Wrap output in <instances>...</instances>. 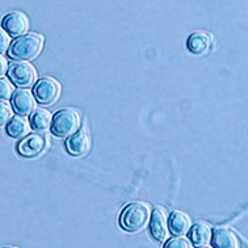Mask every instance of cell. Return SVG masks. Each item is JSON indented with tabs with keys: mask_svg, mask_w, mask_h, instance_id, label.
I'll return each instance as SVG.
<instances>
[{
	"mask_svg": "<svg viewBox=\"0 0 248 248\" xmlns=\"http://www.w3.org/2000/svg\"><path fill=\"white\" fill-rule=\"evenodd\" d=\"M151 219V208L144 202H131L124 209L121 214V226L129 232L144 230Z\"/></svg>",
	"mask_w": 248,
	"mask_h": 248,
	"instance_id": "obj_1",
	"label": "cell"
},
{
	"mask_svg": "<svg viewBox=\"0 0 248 248\" xmlns=\"http://www.w3.org/2000/svg\"><path fill=\"white\" fill-rule=\"evenodd\" d=\"M44 49V37L36 33H28L12 42L8 54L17 61H32Z\"/></svg>",
	"mask_w": 248,
	"mask_h": 248,
	"instance_id": "obj_2",
	"label": "cell"
},
{
	"mask_svg": "<svg viewBox=\"0 0 248 248\" xmlns=\"http://www.w3.org/2000/svg\"><path fill=\"white\" fill-rule=\"evenodd\" d=\"M50 127L54 136L61 138L72 136L80 127V114L72 108L61 109L54 114Z\"/></svg>",
	"mask_w": 248,
	"mask_h": 248,
	"instance_id": "obj_3",
	"label": "cell"
},
{
	"mask_svg": "<svg viewBox=\"0 0 248 248\" xmlns=\"http://www.w3.org/2000/svg\"><path fill=\"white\" fill-rule=\"evenodd\" d=\"M33 95L40 104H54L61 96V84L53 78H44L36 83Z\"/></svg>",
	"mask_w": 248,
	"mask_h": 248,
	"instance_id": "obj_4",
	"label": "cell"
},
{
	"mask_svg": "<svg viewBox=\"0 0 248 248\" xmlns=\"http://www.w3.org/2000/svg\"><path fill=\"white\" fill-rule=\"evenodd\" d=\"M8 77L15 86L31 87L37 80V71L29 62H15L8 67Z\"/></svg>",
	"mask_w": 248,
	"mask_h": 248,
	"instance_id": "obj_5",
	"label": "cell"
},
{
	"mask_svg": "<svg viewBox=\"0 0 248 248\" xmlns=\"http://www.w3.org/2000/svg\"><path fill=\"white\" fill-rule=\"evenodd\" d=\"M3 29L12 37H21L29 31V18L20 11L11 12L3 18Z\"/></svg>",
	"mask_w": 248,
	"mask_h": 248,
	"instance_id": "obj_6",
	"label": "cell"
},
{
	"mask_svg": "<svg viewBox=\"0 0 248 248\" xmlns=\"http://www.w3.org/2000/svg\"><path fill=\"white\" fill-rule=\"evenodd\" d=\"M47 140L44 134L36 133L32 136H27L17 146L18 153L25 158H34L42 154L46 149Z\"/></svg>",
	"mask_w": 248,
	"mask_h": 248,
	"instance_id": "obj_7",
	"label": "cell"
},
{
	"mask_svg": "<svg viewBox=\"0 0 248 248\" xmlns=\"http://www.w3.org/2000/svg\"><path fill=\"white\" fill-rule=\"evenodd\" d=\"M36 97L31 91L17 90L12 96V108L21 117L29 116L36 110Z\"/></svg>",
	"mask_w": 248,
	"mask_h": 248,
	"instance_id": "obj_8",
	"label": "cell"
},
{
	"mask_svg": "<svg viewBox=\"0 0 248 248\" xmlns=\"http://www.w3.org/2000/svg\"><path fill=\"white\" fill-rule=\"evenodd\" d=\"M66 150L72 156H84L90 153L91 150V138L84 130L77 131L72 136L68 137L66 140Z\"/></svg>",
	"mask_w": 248,
	"mask_h": 248,
	"instance_id": "obj_9",
	"label": "cell"
},
{
	"mask_svg": "<svg viewBox=\"0 0 248 248\" xmlns=\"http://www.w3.org/2000/svg\"><path fill=\"white\" fill-rule=\"evenodd\" d=\"M150 231L156 240H164L168 238L170 226H168V216L163 208L155 209L153 217L150 219Z\"/></svg>",
	"mask_w": 248,
	"mask_h": 248,
	"instance_id": "obj_10",
	"label": "cell"
},
{
	"mask_svg": "<svg viewBox=\"0 0 248 248\" xmlns=\"http://www.w3.org/2000/svg\"><path fill=\"white\" fill-rule=\"evenodd\" d=\"M213 37L206 32L199 31L192 33L186 40V47L192 54L205 55L212 49Z\"/></svg>",
	"mask_w": 248,
	"mask_h": 248,
	"instance_id": "obj_11",
	"label": "cell"
},
{
	"mask_svg": "<svg viewBox=\"0 0 248 248\" xmlns=\"http://www.w3.org/2000/svg\"><path fill=\"white\" fill-rule=\"evenodd\" d=\"M212 243L214 248H239V239L231 229L218 227L212 235Z\"/></svg>",
	"mask_w": 248,
	"mask_h": 248,
	"instance_id": "obj_12",
	"label": "cell"
},
{
	"mask_svg": "<svg viewBox=\"0 0 248 248\" xmlns=\"http://www.w3.org/2000/svg\"><path fill=\"white\" fill-rule=\"evenodd\" d=\"M190 217L184 212L176 210L170 216L168 219V226H170V231L175 235H185L189 232L190 230Z\"/></svg>",
	"mask_w": 248,
	"mask_h": 248,
	"instance_id": "obj_13",
	"label": "cell"
},
{
	"mask_svg": "<svg viewBox=\"0 0 248 248\" xmlns=\"http://www.w3.org/2000/svg\"><path fill=\"white\" fill-rule=\"evenodd\" d=\"M189 236L192 243L196 246H206L212 242V227L205 222H199L193 227H190Z\"/></svg>",
	"mask_w": 248,
	"mask_h": 248,
	"instance_id": "obj_14",
	"label": "cell"
},
{
	"mask_svg": "<svg viewBox=\"0 0 248 248\" xmlns=\"http://www.w3.org/2000/svg\"><path fill=\"white\" fill-rule=\"evenodd\" d=\"M31 130L29 122L24 117H14L7 124V133L12 138H25Z\"/></svg>",
	"mask_w": 248,
	"mask_h": 248,
	"instance_id": "obj_15",
	"label": "cell"
},
{
	"mask_svg": "<svg viewBox=\"0 0 248 248\" xmlns=\"http://www.w3.org/2000/svg\"><path fill=\"white\" fill-rule=\"evenodd\" d=\"M51 113L46 109L41 108L36 109L34 112L32 113L31 116V124H32V127L34 130L38 131H45L47 130L50 126H51Z\"/></svg>",
	"mask_w": 248,
	"mask_h": 248,
	"instance_id": "obj_16",
	"label": "cell"
},
{
	"mask_svg": "<svg viewBox=\"0 0 248 248\" xmlns=\"http://www.w3.org/2000/svg\"><path fill=\"white\" fill-rule=\"evenodd\" d=\"M14 86L7 79H0V100L7 101L14 96Z\"/></svg>",
	"mask_w": 248,
	"mask_h": 248,
	"instance_id": "obj_17",
	"label": "cell"
},
{
	"mask_svg": "<svg viewBox=\"0 0 248 248\" xmlns=\"http://www.w3.org/2000/svg\"><path fill=\"white\" fill-rule=\"evenodd\" d=\"M164 248H192V244L188 239L177 236V238H171L170 240H167Z\"/></svg>",
	"mask_w": 248,
	"mask_h": 248,
	"instance_id": "obj_18",
	"label": "cell"
},
{
	"mask_svg": "<svg viewBox=\"0 0 248 248\" xmlns=\"http://www.w3.org/2000/svg\"><path fill=\"white\" fill-rule=\"evenodd\" d=\"M12 116H14L12 108H11L9 105L1 104V103H0V126L7 125V124L14 118Z\"/></svg>",
	"mask_w": 248,
	"mask_h": 248,
	"instance_id": "obj_19",
	"label": "cell"
},
{
	"mask_svg": "<svg viewBox=\"0 0 248 248\" xmlns=\"http://www.w3.org/2000/svg\"><path fill=\"white\" fill-rule=\"evenodd\" d=\"M9 36L8 33L5 32L4 29H0V54H3L4 51H7L9 46Z\"/></svg>",
	"mask_w": 248,
	"mask_h": 248,
	"instance_id": "obj_20",
	"label": "cell"
},
{
	"mask_svg": "<svg viewBox=\"0 0 248 248\" xmlns=\"http://www.w3.org/2000/svg\"><path fill=\"white\" fill-rule=\"evenodd\" d=\"M7 68H8V63H7V59L4 57L0 55V78H3L7 72Z\"/></svg>",
	"mask_w": 248,
	"mask_h": 248,
	"instance_id": "obj_21",
	"label": "cell"
},
{
	"mask_svg": "<svg viewBox=\"0 0 248 248\" xmlns=\"http://www.w3.org/2000/svg\"><path fill=\"white\" fill-rule=\"evenodd\" d=\"M1 248H18V247H15V246H5V247H1Z\"/></svg>",
	"mask_w": 248,
	"mask_h": 248,
	"instance_id": "obj_22",
	"label": "cell"
},
{
	"mask_svg": "<svg viewBox=\"0 0 248 248\" xmlns=\"http://www.w3.org/2000/svg\"><path fill=\"white\" fill-rule=\"evenodd\" d=\"M200 248H208V247H200Z\"/></svg>",
	"mask_w": 248,
	"mask_h": 248,
	"instance_id": "obj_23",
	"label": "cell"
}]
</instances>
